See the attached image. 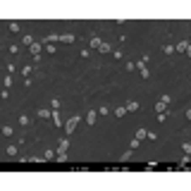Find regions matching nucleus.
Returning <instances> with one entry per match:
<instances>
[{"mask_svg": "<svg viewBox=\"0 0 191 191\" xmlns=\"http://www.w3.org/2000/svg\"><path fill=\"white\" fill-rule=\"evenodd\" d=\"M79 119H81L79 115H72V117L67 119V124H65V131H67V134H72V131L77 129V124H79Z\"/></svg>", "mask_w": 191, "mask_h": 191, "instance_id": "nucleus-1", "label": "nucleus"}, {"mask_svg": "<svg viewBox=\"0 0 191 191\" xmlns=\"http://www.w3.org/2000/svg\"><path fill=\"white\" fill-rule=\"evenodd\" d=\"M146 60H148V58H141V60L136 62V69L141 72V77H143V79H146V77H151V74H148V69H146Z\"/></svg>", "mask_w": 191, "mask_h": 191, "instance_id": "nucleus-2", "label": "nucleus"}, {"mask_svg": "<svg viewBox=\"0 0 191 191\" xmlns=\"http://www.w3.org/2000/svg\"><path fill=\"white\" fill-rule=\"evenodd\" d=\"M170 100H172L170 96H163V98H160V103L155 105V110H158V112H165V110H167V105H170Z\"/></svg>", "mask_w": 191, "mask_h": 191, "instance_id": "nucleus-3", "label": "nucleus"}, {"mask_svg": "<svg viewBox=\"0 0 191 191\" xmlns=\"http://www.w3.org/2000/svg\"><path fill=\"white\" fill-rule=\"evenodd\" d=\"M29 48H31V55H33V60H38V58H41V53H43L41 43H36V41H33V43H31Z\"/></svg>", "mask_w": 191, "mask_h": 191, "instance_id": "nucleus-4", "label": "nucleus"}, {"mask_svg": "<svg viewBox=\"0 0 191 191\" xmlns=\"http://www.w3.org/2000/svg\"><path fill=\"white\" fill-rule=\"evenodd\" d=\"M175 53H189V43H186V41L177 43V45H175Z\"/></svg>", "mask_w": 191, "mask_h": 191, "instance_id": "nucleus-5", "label": "nucleus"}, {"mask_svg": "<svg viewBox=\"0 0 191 191\" xmlns=\"http://www.w3.org/2000/svg\"><path fill=\"white\" fill-rule=\"evenodd\" d=\"M124 108H127V112H136V110H138V103H136V100H131V103H127Z\"/></svg>", "mask_w": 191, "mask_h": 191, "instance_id": "nucleus-6", "label": "nucleus"}, {"mask_svg": "<svg viewBox=\"0 0 191 191\" xmlns=\"http://www.w3.org/2000/svg\"><path fill=\"white\" fill-rule=\"evenodd\" d=\"M96 117H98V115H96V110H93V112L86 115V122H89V124H96Z\"/></svg>", "mask_w": 191, "mask_h": 191, "instance_id": "nucleus-7", "label": "nucleus"}, {"mask_svg": "<svg viewBox=\"0 0 191 191\" xmlns=\"http://www.w3.org/2000/svg\"><path fill=\"white\" fill-rule=\"evenodd\" d=\"M146 134H148V131H146V129H138V131H136V136H134V138H136V141H141V138H146Z\"/></svg>", "mask_w": 191, "mask_h": 191, "instance_id": "nucleus-8", "label": "nucleus"}, {"mask_svg": "<svg viewBox=\"0 0 191 191\" xmlns=\"http://www.w3.org/2000/svg\"><path fill=\"white\" fill-rule=\"evenodd\" d=\"M53 122H55V127H60V124H62V119H60L58 110H53Z\"/></svg>", "mask_w": 191, "mask_h": 191, "instance_id": "nucleus-9", "label": "nucleus"}, {"mask_svg": "<svg viewBox=\"0 0 191 191\" xmlns=\"http://www.w3.org/2000/svg\"><path fill=\"white\" fill-rule=\"evenodd\" d=\"M38 117H41V119H45V117H53V112H50V110H38Z\"/></svg>", "mask_w": 191, "mask_h": 191, "instance_id": "nucleus-10", "label": "nucleus"}, {"mask_svg": "<svg viewBox=\"0 0 191 191\" xmlns=\"http://www.w3.org/2000/svg\"><path fill=\"white\" fill-rule=\"evenodd\" d=\"M100 43H103V41H100V38H96V36H91V45H93V48H96V50H98V48H100Z\"/></svg>", "mask_w": 191, "mask_h": 191, "instance_id": "nucleus-11", "label": "nucleus"}, {"mask_svg": "<svg viewBox=\"0 0 191 191\" xmlns=\"http://www.w3.org/2000/svg\"><path fill=\"white\" fill-rule=\"evenodd\" d=\"M98 50H100V53H110V50H112V48H110L108 43H100V48H98Z\"/></svg>", "mask_w": 191, "mask_h": 191, "instance_id": "nucleus-12", "label": "nucleus"}, {"mask_svg": "<svg viewBox=\"0 0 191 191\" xmlns=\"http://www.w3.org/2000/svg\"><path fill=\"white\" fill-rule=\"evenodd\" d=\"M7 155H10V158H14V155H17V146H10V148H7Z\"/></svg>", "mask_w": 191, "mask_h": 191, "instance_id": "nucleus-13", "label": "nucleus"}, {"mask_svg": "<svg viewBox=\"0 0 191 191\" xmlns=\"http://www.w3.org/2000/svg\"><path fill=\"white\" fill-rule=\"evenodd\" d=\"M115 115H117V117H122V115H127V108H117V110H115Z\"/></svg>", "mask_w": 191, "mask_h": 191, "instance_id": "nucleus-14", "label": "nucleus"}, {"mask_svg": "<svg viewBox=\"0 0 191 191\" xmlns=\"http://www.w3.org/2000/svg\"><path fill=\"white\" fill-rule=\"evenodd\" d=\"M43 158H45V160H53V158H55V153H53V151H45Z\"/></svg>", "mask_w": 191, "mask_h": 191, "instance_id": "nucleus-15", "label": "nucleus"}]
</instances>
